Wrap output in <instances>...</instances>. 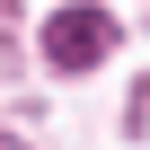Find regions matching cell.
Listing matches in <instances>:
<instances>
[{
  "instance_id": "cell-1",
  "label": "cell",
  "mask_w": 150,
  "mask_h": 150,
  "mask_svg": "<svg viewBox=\"0 0 150 150\" xmlns=\"http://www.w3.org/2000/svg\"><path fill=\"white\" fill-rule=\"evenodd\" d=\"M106 44H115L106 9H62V18L44 27V62H62V71H88V62H106Z\"/></svg>"
}]
</instances>
